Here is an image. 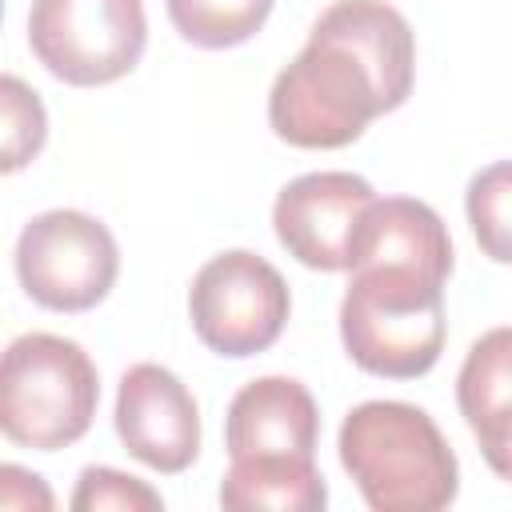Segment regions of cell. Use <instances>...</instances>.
Wrapping results in <instances>:
<instances>
[{"label":"cell","instance_id":"obj_9","mask_svg":"<svg viewBox=\"0 0 512 512\" xmlns=\"http://www.w3.org/2000/svg\"><path fill=\"white\" fill-rule=\"evenodd\" d=\"M116 436L140 464L168 476L184 472L200 452L192 392L160 364H132L116 392Z\"/></svg>","mask_w":512,"mask_h":512},{"label":"cell","instance_id":"obj_5","mask_svg":"<svg viewBox=\"0 0 512 512\" xmlns=\"http://www.w3.org/2000/svg\"><path fill=\"white\" fill-rule=\"evenodd\" d=\"M28 44L64 84H112L144 56V0H32Z\"/></svg>","mask_w":512,"mask_h":512},{"label":"cell","instance_id":"obj_8","mask_svg":"<svg viewBox=\"0 0 512 512\" xmlns=\"http://www.w3.org/2000/svg\"><path fill=\"white\" fill-rule=\"evenodd\" d=\"M376 204V192L364 176L352 172H308L280 188L272 224L276 240L304 268L344 272L352 268L356 232Z\"/></svg>","mask_w":512,"mask_h":512},{"label":"cell","instance_id":"obj_4","mask_svg":"<svg viewBox=\"0 0 512 512\" xmlns=\"http://www.w3.org/2000/svg\"><path fill=\"white\" fill-rule=\"evenodd\" d=\"M96 364L76 340L52 332L16 336L0 364V428L12 444L56 452L76 444L96 416Z\"/></svg>","mask_w":512,"mask_h":512},{"label":"cell","instance_id":"obj_10","mask_svg":"<svg viewBox=\"0 0 512 512\" xmlns=\"http://www.w3.org/2000/svg\"><path fill=\"white\" fill-rule=\"evenodd\" d=\"M320 412L312 392L292 376H260L244 384L224 420V448L244 456H316Z\"/></svg>","mask_w":512,"mask_h":512},{"label":"cell","instance_id":"obj_17","mask_svg":"<svg viewBox=\"0 0 512 512\" xmlns=\"http://www.w3.org/2000/svg\"><path fill=\"white\" fill-rule=\"evenodd\" d=\"M72 508L88 512V508H120V512H156L164 508L160 492H152L144 480L124 476L116 468H84L80 484L72 492Z\"/></svg>","mask_w":512,"mask_h":512},{"label":"cell","instance_id":"obj_7","mask_svg":"<svg viewBox=\"0 0 512 512\" xmlns=\"http://www.w3.org/2000/svg\"><path fill=\"white\" fill-rule=\"evenodd\" d=\"M120 272L112 232L76 208H52L24 224L16 240V276L24 292L52 312L96 308Z\"/></svg>","mask_w":512,"mask_h":512},{"label":"cell","instance_id":"obj_6","mask_svg":"<svg viewBox=\"0 0 512 512\" xmlns=\"http://www.w3.org/2000/svg\"><path fill=\"white\" fill-rule=\"evenodd\" d=\"M288 284L284 276L256 252L232 248L212 256L188 292V316L196 336L216 356H256L272 348L288 324Z\"/></svg>","mask_w":512,"mask_h":512},{"label":"cell","instance_id":"obj_15","mask_svg":"<svg viewBox=\"0 0 512 512\" xmlns=\"http://www.w3.org/2000/svg\"><path fill=\"white\" fill-rule=\"evenodd\" d=\"M468 224L484 256L512 264V160L488 164L468 180Z\"/></svg>","mask_w":512,"mask_h":512},{"label":"cell","instance_id":"obj_3","mask_svg":"<svg viewBox=\"0 0 512 512\" xmlns=\"http://www.w3.org/2000/svg\"><path fill=\"white\" fill-rule=\"evenodd\" d=\"M340 340L372 376H424L444 348V280L408 268H352Z\"/></svg>","mask_w":512,"mask_h":512},{"label":"cell","instance_id":"obj_16","mask_svg":"<svg viewBox=\"0 0 512 512\" xmlns=\"http://www.w3.org/2000/svg\"><path fill=\"white\" fill-rule=\"evenodd\" d=\"M0 96H4V168L16 172L44 148L48 120H44L40 96L20 76H4Z\"/></svg>","mask_w":512,"mask_h":512},{"label":"cell","instance_id":"obj_2","mask_svg":"<svg viewBox=\"0 0 512 512\" xmlns=\"http://www.w3.org/2000/svg\"><path fill=\"white\" fill-rule=\"evenodd\" d=\"M340 464L376 512H436L460 488L444 432L424 408L404 400L356 404L340 424Z\"/></svg>","mask_w":512,"mask_h":512},{"label":"cell","instance_id":"obj_14","mask_svg":"<svg viewBox=\"0 0 512 512\" xmlns=\"http://www.w3.org/2000/svg\"><path fill=\"white\" fill-rule=\"evenodd\" d=\"M172 28L196 44V48H232L252 40L268 12L272 0H164Z\"/></svg>","mask_w":512,"mask_h":512},{"label":"cell","instance_id":"obj_11","mask_svg":"<svg viewBox=\"0 0 512 512\" xmlns=\"http://www.w3.org/2000/svg\"><path fill=\"white\" fill-rule=\"evenodd\" d=\"M352 268H408L432 280H448L452 272L448 228L424 200L412 196L376 200L356 232Z\"/></svg>","mask_w":512,"mask_h":512},{"label":"cell","instance_id":"obj_18","mask_svg":"<svg viewBox=\"0 0 512 512\" xmlns=\"http://www.w3.org/2000/svg\"><path fill=\"white\" fill-rule=\"evenodd\" d=\"M472 432H476V440H480V452H484L488 468H492L500 480L512 484V404L500 408V412H492V416H488L484 424H476Z\"/></svg>","mask_w":512,"mask_h":512},{"label":"cell","instance_id":"obj_1","mask_svg":"<svg viewBox=\"0 0 512 512\" xmlns=\"http://www.w3.org/2000/svg\"><path fill=\"white\" fill-rule=\"evenodd\" d=\"M416 40L384 0L328 4L300 56L272 80L268 124L296 148H344L408 100Z\"/></svg>","mask_w":512,"mask_h":512},{"label":"cell","instance_id":"obj_13","mask_svg":"<svg viewBox=\"0 0 512 512\" xmlns=\"http://www.w3.org/2000/svg\"><path fill=\"white\" fill-rule=\"evenodd\" d=\"M456 404L468 428L512 404V328H492L468 348L456 376Z\"/></svg>","mask_w":512,"mask_h":512},{"label":"cell","instance_id":"obj_12","mask_svg":"<svg viewBox=\"0 0 512 512\" xmlns=\"http://www.w3.org/2000/svg\"><path fill=\"white\" fill-rule=\"evenodd\" d=\"M220 504L232 512H320L328 504V488L312 456H244L228 464Z\"/></svg>","mask_w":512,"mask_h":512}]
</instances>
